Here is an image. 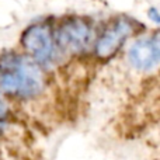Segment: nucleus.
Masks as SVG:
<instances>
[{"label": "nucleus", "instance_id": "nucleus-6", "mask_svg": "<svg viewBox=\"0 0 160 160\" xmlns=\"http://www.w3.org/2000/svg\"><path fill=\"white\" fill-rule=\"evenodd\" d=\"M148 16H149V18H152L153 21H155V24H159V22H160L159 13H158V8H155V7L149 8V11H148Z\"/></svg>", "mask_w": 160, "mask_h": 160}, {"label": "nucleus", "instance_id": "nucleus-1", "mask_svg": "<svg viewBox=\"0 0 160 160\" xmlns=\"http://www.w3.org/2000/svg\"><path fill=\"white\" fill-rule=\"evenodd\" d=\"M91 38V25L80 17H69L58 25L53 34L55 48L68 53H79L86 49Z\"/></svg>", "mask_w": 160, "mask_h": 160}, {"label": "nucleus", "instance_id": "nucleus-3", "mask_svg": "<svg viewBox=\"0 0 160 160\" xmlns=\"http://www.w3.org/2000/svg\"><path fill=\"white\" fill-rule=\"evenodd\" d=\"M135 32V24L127 17L114 18L96 42V56L100 59H110L118 52L128 38Z\"/></svg>", "mask_w": 160, "mask_h": 160}, {"label": "nucleus", "instance_id": "nucleus-5", "mask_svg": "<svg viewBox=\"0 0 160 160\" xmlns=\"http://www.w3.org/2000/svg\"><path fill=\"white\" fill-rule=\"evenodd\" d=\"M20 66H21L22 79V87L20 97H22V98L35 97L44 88V75H42L41 70V65L37 63L31 56L21 55Z\"/></svg>", "mask_w": 160, "mask_h": 160}, {"label": "nucleus", "instance_id": "nucleus-2", "mask_svg": "<svg viewBox=\"0 0 160 160\" xmlns=\"http://www.w3.org/2000/svg\"><path fill=\"white\" fill-rule=\"evenodd\" d=\"M21 45L38 65H47L55 52L53 32L47 24H31L22 32Z\"/></svg>", "mask_w": 160, "mask_h": 160}, {"label": "nucleus", "instance_id": "nucleus-7", "mask_svg": "<svg viewBox=\"0 0 160 160\" xmlns=\"http://www.w3.org/2000/svg\"><path fill=\"white\" fill-rule=\"evenodd\" d=\"M6 112H7V105H6V101L3 100L2 94H0V119L6 115Z\"/></svg>", "mask_w": 160, "mask_h": 160}, {"label": "nucleus", "instance_id": "nucleus-4", "mask_svg": "<svg viewBox=\"0 0 160 160\" xmlns=\"http://www.w3.org/2000/svg\"><path fill=\"white\" fill-rule=\"evenodd\" d=\"M128 61L133 69L139 72H149L160 62V38L155 32L150 37L138 38L128 51Z\"/></svg>", "mask_w": 160, "mask_h": 160}]
</instances>
